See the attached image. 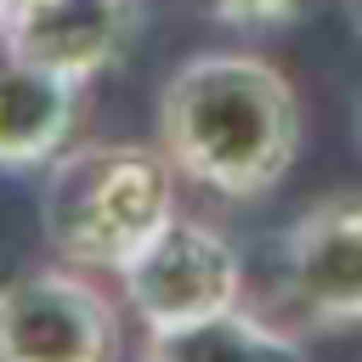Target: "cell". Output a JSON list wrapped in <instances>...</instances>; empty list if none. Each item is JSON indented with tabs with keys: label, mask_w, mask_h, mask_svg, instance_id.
Returning <instances> with one entry per match:
<instances>
[{
	"label": "cell",
	"mask_w": 362,
	"mask_h": 362,
	"mask_svg": "<svg viewBox=\"0 0 362 362\" xmlns=\"http://www.w3.org/2000/svg\"><path fill=\"white\" fill-rule=\"evenodd\" d=\"M300 96L272 57L198 51L158 90V147L221 198L272 192L300 158Z\"/></svg>",
	"instance_id": "1"
},
{
	"label": "cell",
	"mask_w": 362,
	"mask_h": 362,
	"mask_svg": "<svg viewBox=\"0 0 362 362\" xmlns=\"http://www.w3.org/2000/svg\"><path fill=\"white\" fill-rule=\"evenodd\" d=\"M181 170L164 147L141 141H85L51 158L40 192L45 249L85 272H119L175 209Z\"/></svg>",
	"instance_id": "2"
},
{
	"label": "cell",
	"mask_w": 362,
	"mask_h": 362,
	"mask_svg": "<svg viewBox=\"0 0 362 362\" xmlns=\"http://www.w3.org/2000/svg\"><path fill=\"white\" fill-rule=\"evenodd\" d=\"M124 305L96 272L45 260L0 283V362H119Z\"/></svg>",
	"instance_id": "3"
},
{
	"label": "cell",
	"mask_w": 362,
	"mask_h": 362,
	"mask_svg": "<svg viewBox=\"0 0 362 362\" xmlns=\"http://www.w3.org/2000/svg\"><path fill=\"white\" fill-rule=\"evenodd\" d=\"M113 277H119V300L136 311L141 334L187 328V322H204L243 300L238 243L215 221L187 215V209H175Z\"/></svg>",
	"instance_id": "4"
},
{
	"label": "cell",
	"mask_w": 362,
	"mask_h": 362,
	"mask_svg": "<svg viewBox=\"0 0 362 362\" xmlns=\"http://www.w3.org/2000/svg\"><path fill=\"white\" fill-rule=\"evenodd\" d=\"M283 294L311 328H362V192H328L283 238Z\"/></svg>",
	"instance_id": "5"
},
{
	"label": "cell",
	"mask_w": 362,
	"mask_h": 362,
	"mask_svg": "<svg viewBox=\"0 0 362 362\" xmlns=\"http://www.w3.org/2000/svg\"><path fill=\"white\" fill-rule=\"evenodd\" d=\"M11 45H23L34 62L90 85L102 68L119 62V51L136 34V0H23L6 28Z\"/></svg>",
	"instance_id": "6"
},
{
	"label": "cell",
	"mask_w": 362,
	"mask_h": 362,
	"mask_svg": "<svg viewBox=\"0 0 362 362\" xmlns=\"http://www.w3.org/2000/svg\"><path fill=\"white\" fill-rule=\"evenodd\" d=\"M79 79L34 62L0 34V170H45L79 124Z\"/></svg>",
	"instance_id": "7"
},
{
	"label": "cell",
	"mask_w": 362,
	"mask_h": 362,
	"mask_svg": "<svg viewBox=\"0 0 362 362\" xmlns=\"http://www.w3.org/2000/svg\"><path fill=\"white\" fill-rule=\"evenodd\" d=\"M136 362H311V351L288 322H272L238 300L204 322L141 334Z\"/></svg>",
	"instance_id": "8"
},
{
	"label": "cell",
	"mask_w": 362,
	"mask_h": 362,
	"mask_svg": "<svg viewBox=\"0 0 362 362\" xmlns=\"http://www.w3.org/2000/svg\"><path fill=\"white\" fill-rule=\"evenodd\" d=\"M300 6L305 0H204V11L221 17V23H232V28H277Z\"/></svg>",
	"instance_id": "9"
},
{
	"label": "cell",
	"mask_w": 362,
	"mask_h": 362,
	"mask_svg": "<svg viewBox=\"0 0 362 362\" xmlns=\"http://www.w3.org/2000/svg\"><path fill=\"white\" fill-rule=\"evenodd\" d=\"M17 6H23V0H0V28H6V17H11Z\"/></svg>",
	"instance_id": "10"
},
{
	"label": "cell",
	"mask_w": 362,
	"mask_h": 362,
	"mask_svg": "<svg viewBox=\"0 0 362 362\" xmlns=\"http://www.w3.org/2000/svg\"><path fill=\"white\" fill-rule=\"evenodd\" d=\"M351 6H356V17H362V0H351Z\"/></svg>",
	"instance_id": "11"
}]
</instances>
